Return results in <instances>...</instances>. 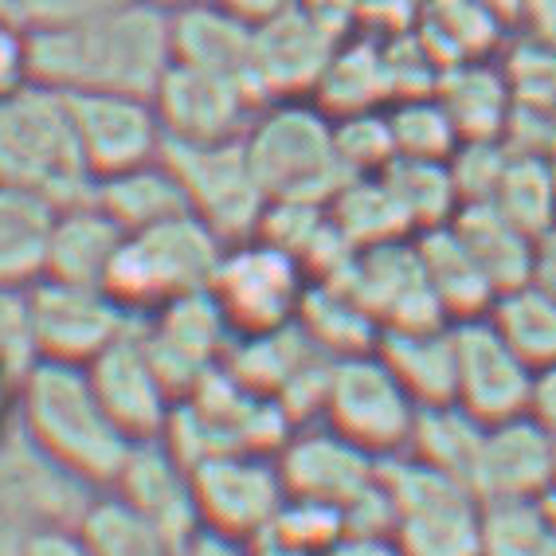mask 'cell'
<instances>
[{
    "instance_id": "cell-1",
    "label": "cell",
    "mask_w": 556,
    "mask_h": 556,
    "mask_svg": "<svg viewBox=\"0 0 556 556\" xmlns=\"http://www.w3.org/2000/svg\"><path fill=\"white\" fill-rule=\"evenodd\" d=\"M31 63L36 83L60 94L118 90L153 99L173 63L169 12L150 0H126L87 21L31 28Z\"/></svg>"
},
{
    "instance_id": "cell-2",
    "label": "cell",
    "mask_w": 556,
    "mask_h": 556,
    "mask_svg": "<svg viewBox=\"0 0 556 556\" xmlns=\"http://www.w3.org/2000/svg\"><path fill=\"white\" fill-rule=\"evenodd\" d=\"M16 431L87 486L106 490L134 439L114 424L87 365L36 361L16 388Z\"/></svg>"
},
{
    "instance_id": "cell-3",
    "label": "cell",
    "mask_w": 556,
    "mask_h": 556,
    "mask_svg": "<svg viewBox=\"0 0 556 556\" xmlns=\"http://www.w3.org/2000/svg\"><path fill=\"white\" fill-rule=\"evenodd\" d=\"M0 185L28 189L60 208L94 192L60 90L31 83L0 99Z\"/></svg>"
},
{
    "instance_id": "cell-4",
    "label": "cell",
    "mask_w": 556,
    "mask_h": 556,
    "mask_svg": "<svg viewBox=\"0 0 556 556\" xmlns=\"http://www.w3.org/2000/svg\"><path fill=\"white\" fill-rule=\"evenodd\" d=\"M267 200L329 204L349 180L333 141V118L314 99L263 102L243 134Z\"/></svg>"
},
{
    "instance_id": "cell-5",
    "label": "cell",
    "mask_w": 556,
    "mask_h": 556,
    "mask_svg": "<svg viewBox=\"0 0 556 556\" xmlns=\"http://www.w3.org/2000/svg\"><path fill=\"white\" fill-rule=\"evenodd\" d=\"M224 248L228 243L192 212L161 219L153 228L126 231L106 290L134 318H146L169 302L208 290Z\"/></svg>"
},
{
    "instance_id": "cell-6",
    "label": "cell",
    "mask_w": 556,
    "mask_h": 556,
    "mask_svg": "<svg viewBox=\"0 0 556 556\" xmlns=\"http://www.w3.org/2000/svg\"><path fill=\"white\" fill-rule=\"evenodd\" d=\"M380 482L404 556H482V502L463 478L400 451L380 463Z\"/></svg>"
},
{
    "instance_id": "cell-7",
    "label": "cell",
    "mask_w": 556,
    "mask_h": 556,
    "mask_svg": "<svg viewBox=\"0 0 556 556\" xmlns=\"http://www.w3.org/2000/svg\"><path fill=\"white\" fill-rule=\"evenodd\" d=\"M290 431L294 419L275 396L239 380L228 365H219L177 400L165 439L192 467L200 458L224 451H278Z\"/></svg>"
},
{
    "instance_id": "cell-8",
    "label": "cell",
    "mask_w": 556,
    "mask_h": 556,
    "mask_svg": "<svg viewBox=\"0 0 556 556\" xmlns=\"http://www.w3.org/2000/svg\"><path fill=\"white\" fill-rule=\"evenodd\" d=\"M416 416V396L392 372V365L380 357V349L333 357L318 419L338 435L353 439L368 455L392 458L407 447Z\"/></svg>"
},
{
    "instance_id": "cell-9",
    "label": "cell",
    "mask_w": 556,
    "mask_h": 556,
    "mask_svg": "<svg viewBox=\"0 0 556 556\" xmlns=\"http://www.w3.org/2000/svg\"><path fill=\"white\" fill-rule=\"evenodd\" d=\"M309 282L314 278L302 267V258L263 236H248L224 248L208 290L228 326L236 329V338H251L299 321Z\"/></svg>"
},
{
    "instance_id": "cell-10",
    "label": "cell",
    "mask_w": 556,
    "mask_h": 556,
    "mask_svg": "<svg viewBox=\"0 0 556 556\" xmlns=\"http://www.w3.org/2000/svg\"><path fill=\"white\" fill-rule=\"evenodd\" d=\"M94 494L99 490L12 431L0 443V556H21L48 526H79Z\"/></svg>"
},
{
    "instance_id": "cell-11",
    "label": "cell",
    "mask_w": 556,
    "mask_h": 556,
    "mask_svg": "<svg viewBox=\"0 0 556 556\" xmlns=\"http://www.w3.org/2000/svg\"><path fill=\"white\" fill-rule=\"evenodd\" d=\"M165 161L177 173L189 212L204 219L224 243L255 236L270 200L258 185L243 138L204 141V146L165 141Z\"/></svg>"
},
{
    "instance_id": "cell-12",
    "label": "cell",
    "mask_w": 556,
    "mask_h": 556,
    "mask_svg": "<svg viewBox=\"0 0 556 556\" xmlns=\"http://www.w3.org/2000/svg\"><path fill=\"white\" fill-rule=\"evenodd\" d=\"M200 529L251 541L287 506V482L275 451H224L192 463Z\"/></svg>"
},
{
    "instance_id": "cell-13",
    "label": "cell",
    "mask_w": 556,
    "mask_h": 556,
    "mask_svg": "<svg viewBox=\"0 0 556 556\" xmlns=\"http://www.w3.org/2000/svg\"><path fill=\"white\" fill-rule=\"evenodd\" d=\"M28 302L40 361L90 365L110 341H118L138 321L106 287H94V282L43 275L28 287Z\"/></svg>"
},
{
    "instance_id": "cell-14",
    "label": "cell",
    "mask_w": 556,
    "mask_h": 556,
    "mask_svg": "<svg viewBox=\"0 0 556 556\" xmlns=\"http://www.w3.org/2000/svg\"><path fill=\"white\" fill-rule=\"evenodd\" d=\"M71 110L75 141L87 161L94 185L114 173L138 169L165 153V129L150 94H118V90H75L63 94Z\"/></svg>"
},
{
    "instance_id": "cell-15",
    "label": "cell",
    "mask_w": 556,
    "mask_h": 556,
    "mask_svg": "<svg viewBox=\"0 0 556 556\" xmlns=\"http://www.w3.org/2000/svg\"><path fill=\"white\" fill-rule=\"evenodd\" d=\"M275 455L290 497L333 506L341 517L380 486V463L384 458L368 455L365 447L338 435L321 419L299 424Z\"/></svg>"
},
{
    "instance_id": "cell-16",
    "label": "cell",
    "mask_w": 556,
    "mask_h": 556,
    "mask_svg": "<svg viewBox=\"0 0 556 556\" xmlns=\"http://www.w3.org/2000/svg\"><path fill=\"white\" fill-rule=\"evenodd\" d=\"M153 106H157L165 141L204 146V141L243 138L263 99L243 79L169 63L165 79L153 90Z\"/></svg>"
},
{
    "instance_id": "cell-17",
    "label": "cell",
    "mask_w": 556,
    "mask_h": 556,
    "mask_svg": "<svg viewBox=\"0 0 556 556\" xmlns=\"http://www.w3.org/2000/svg\"><path fill=\"white\" fill-rule=\"evenodd\" d=\"M138 329L150 357L157 361L161 377L177 392V400L192 392L208 372H216L236 345V329L228 326L212 290H200V294L153 309V314L138 318Z\"/></svg>"
},
{
    "instance_id": "cell-18",
    "label": "cell",
    "mask_w": 556,
    "mask_h": 556,
    "mask_svg": "<svg viewBox=\"0 0 556 556\" xmlns=\"http://www.w3.org/2000/svg\"><path fill=\"white\" fill-rule=\"evenodd\" d=\"M455 326V404L467 407L482 424L526 416L533 396V368L517 357L494 321H451Z\"/></svg>"
},
{
    "instance_id": "cell-19",
    "label": "cell",
    "mask_w": 556,
    "mask_h": 556,
    "mask_svg": "<svg viewBox=\"0 0 556 556\" xmlns=\"http://www.w3.org/2000/svg\"><path fill=\"white\" fill-rule=\"evenodd\" d=\"M87 372L94 392L106 404V412L114 416V424L134 443L165 435L173 407H177V392L169 388V380L161 377L157 361L150 357L138 321L118 341H110L99 357L87 365Z\"/></svg>"
},
{
    "instance_id": "cell-20",
    "label": "cell",
    "mask_w": 556,
    "mask_h": 556,
    "mask_svg": "<svg viewBox=\"0 0 556 556\" xmlns=\"http://www.w3.org/2000/svg\"><path fill=\"white\" fill-rule=\"evenodd\" d=\"M341 40L345 36L314 21L302 4L287 16L255 28V36H251V83H255L258 99H314Z\"/></svg>"
},
{
    "instance_id": "cell-21",
    "label": "cell",
    "mask_w": 556,
    "mask_h": 556,
    "mask_svg": "<svg viewBox=\"0 0 556 556\" xmlns=\"http://www.w3.org/2000/svg\"><path fill=\"white\" fill-rule=\"evenodd\" d=\"M470 490L478 502H533L553 490V431L533 416L486 424L478 447Z\"/></svg>"
},
{
    "instance_id": "cell-22",
    "label": "cell",
    "mask_w": 556,
    "mask_h": 556,
    "mask_svg": "<svg viewBox=\"0 0 556 556\" xmlns=\"http://www.w3.org/2000/svg\"><path fill=\"white\" fill-rule=\"evenodd\" d=\"M106 490L126 497L129 506L157 521L165 533H173L185 545L200 529L197 514V490H192V467L177 451L169 447V439H141L134 443Z\"/></svg>"
},
{
    "instance_id": "cell-23",
    "label": "cell",
    "mask_w": 556,
    "mask_h": 556,
    "mask_svg": "<svg viewBox=\"0 0 556 556\" xmlns=\"http://www.w3.org/2000/svg\"><path fill=\"white\" fill-rule=\"evenodd\" d=\"M122 239H126V231L102 212L94 192L75 200V204H63V208L55 212V228H51L48 275L67 278V282H94V287H106Z\"/></svg>"
},
{
    "instance_id": "cell-24",
    "label": "cell",
    "mask_w": 556,
    "mask_h": 556,
    "mask_svg": "<svg viewBox=\"0 0 556 556\" xmlns=\"http://www.w3.org/2000/svg\"><path fill=\"white\" fill-rule=\"evenodd\" d=\"M173 28V63L200 71H216L228 79L251 83V36L248 24H239L231 12H224L216 0H200L189 9L169 12ZM258 94V90H255Z\"/></svg>"
},
{
    "instance_id": "cell-25",
    "label": "cell",
    "mask_w": 556,
    "mask_h": 556,
    "mask_svg": "<svg viewBox=\"0 0 556 556\" xmlns=\"http://www.w3.org/2000/svg\"><path fill=\"white\" fill-rule=\"evenodd\" d=\"M416 251L431 294H435L439 309L447 314V321H467L490 314V306L497 299L494 282L486 278V270L478 267V258L470 255V248L458 239V231L451 224L419 231Z\"/></svg>"
},
{
    "instance_id": "cell-26",
    "label": "cell",
    "mask_w": 556,
    "mask_h": 556,
    "mask_svg": "<svg viewBox=\"0 0 556 556\" xmlns=\"http://www.w3.org/2000/svg\"><path fill=\"white\" fill-rule=\"evenodd\" d=\"M314 102L329 118L345 114H365V110H384L392 102V75H388L384 36L372 31H353L338 43L326 75H321Z\"/></svg>"
},
{
    "instance_id": "cell-27",
    "label": "cell",
    "mask_w": 556,
    "mask_h": 556,
    "mask_svg": "<svg viewBox=\"0 0 556 556\" xmlns=\"http://www.w3.org/2000/svg\"><path fill=\"white\" fill-rule=\"evenodd\" d=\"M377 349L419 407L455 400V326L451 321L384 329Z\"/></svg>"
},
{
    "instance_id": "cell-28",
    "label": "cell",
    "mask_w": 556,
    "mask_h": 556,
    "mask_svg": "<svg viewBox=\"0 0 556 556\" xmlns=\"http://www.w3.org/2000/svg\"><path fill=\"white\" fill-rule=\"evenodd\" d=\"M451 228L478 258V267L486 270L497 294L529 282V275H533V236L521 224H514L494 200H467L455 212Z\"/></svg>"
},
{
    "instance_id": "cell-29",
    "label": "cell",
    "mask_w": 556,
    "mask_h": 556,
    "mask_svg": "<svg viewBox=\"0 0 556 556\" xmlns=\"http://www.w3.org/2000/svg\"><path fill=\"white\" fill-rule=\"evenodd\" d=\"M60 204L0 185V287H31L48 275L51 228Z\"/></svg>"
},
{
    "instance_id": "cell-30",
    "label": "cell",
    "mask_w": 556,
    "mask_h": 556,
    "mask_svg": "<svg viewBox=\"0 0 556 556\" xmlns=\"http://www.w3.org/2000/svg\"><path fill=\"white\" fill-rule=\"evenodd\" d=\"M94 200H99L102 212H106L122 231L153 228L161 219H173L189 212V200L180 192V180H177V173L169 169L165 153H161L157 161L138 165V169L114 173V177L99 180V185H94Z\"/></svg>"
},
{
    "instance_id": "cell-31",
    "label": "cell",
    "mask_w": 556,
    "mask_h": 556,
    "mask_svg": "<svg viewBox=\"0 0 556 556\" xmlns=\"http://www.w3.org/2000/svg\"><path fill=\"white\" fill-rule=\"evenodd\" d=\"M79 533L94 556H180V541L173 533L134 509L114 490H99L79 517Z\"/></svg>"
},
{
    "instance_id": "cell-32",
    "label": "cell",
    "mask_w": 556,
    "mask_h": 556,
    "mask_svg": "<svg viewBox=\"0 0 556 556\" xmlns=\"http://www.w3.org/2000/svg\"><path fill=\"white\" fill-rule=\"evenodd\" d=\"M329 216H333L341 239L353 251L416 236L404 208H400L396 192L388 189L384 173H377V177H349L329 200Z\"/></svg>"
},
{
    "instance_id": "cell-33",
    "label": "cell",
    "mask_w": 556,
    "mask_h": 556,
    "mask_svg": "<svg viewBox=\"0 0 556 556\" xmlns=\"http://www.w3.org/2000/svg\"><path fill=\"white\" fill-rule=\"evenodd\" d=\"M533 372L556 365V294L536 282L502 290L486 314Z\"/></svg>"
},
{
    "instance_id": "cell-34",
    "label": "cell",
    "mask_w": 556,
    "mask_h": 556,
    "mask_svg": "<svg viewBox=\"0 0 556 556\" xmlns=\"http://www.w3.org/2000/svg\"><path fill=\"white\" fill-rule=\"evenodd\" d=\"M482 435H486V424L451 400V404L419 407L416 428H412V439H407L404 451L431 463V467L447 470V475L463 478L470 486V470H475Z\"/></svg>"
},
{
    "instance_id": "cell-35",
    "label": "cell",
    "mask_w": 556,
    "mask_h": 556,
    "mask_svg": "<svg viewBox=\"0 0 556 556\" xmlns=\"http://www.w3.org/2000/svg\"><path fill=\"white\" fill-rule=\"evenodd\" d=\"M388 189L396 192L412 231H428L439 224H451L455 212L463 208V192L455 185L451 161H419V157H396L384 169Z\"/></svg>"
},
{
    "instance_id": "cell-36",
    "label": "cell",
    "mask_w": 556,
    "mask_h": 556,
    "mask_svg": "<svg viewBox=\"0 0 556 556\" xmlns=\"http://www.w3.org/2000/svg\"><path fill=\"white\" fill-rule=\"evenodd\" d=\"M435 94L451 110L463 141H494L502 126V110H506V90L497 87L490 75V63H455L443 71Z\"/></svg>"
},
{
    "instance_id": "cell-37",
    "label": "cell",
    "mask_w": 556,
    "mask_h": 556,
    "mask_svg": "<svg viewBox=\"0 0 556 556\" xmlns=\"http://www.w3.org/2000/svg\"><path fill=\"white\" fill-rule=\"evenodd\" d=\"M388 126L396 138V157L419 161H451L463 146L451 110L443 106L435 90L431 94H412V99L388 102Z\"/></svg>"
},
{
    "instance_id": "cell-38",
    "label": "cell",
    "mask_w": 556,
    "mask_h": 556,
    "mask_svg": "<svg viewBox=\"0 0 556 556\" xmlns=\"http://www.w3.org/2000/svg\"><path fill=\"white\" fill-rule=\"evenodd\" d=\"M482 556H556L545 502H482Z\"/></svg>"
},
{
    "instance_id": "cell-39",
    "label": "cell",
    "mask_w": 556,
    "mask_h": 556,
    "mask_svg": "<svg viewBox=\"0 0 556 556\" xmlns=\"http://www.w3.org/2000/svg\"><path fill=\"white\" fill-rule=\"evenodd\" d=\"M497 208L506 212L514 224L536 236L548 224H556V177L533 157L506 161V169L497 177V189L490 197Z\"/></svg>"
},
{
    "instance_id": "cell-40",
    "label": "cell",
    "mask_w": 556,
    "mask_h": 556,
    "mask_svg": "<svg viewBox=\"0 0 556 556\" xmlns=\"http://www.w3.org/2000/svg\"><path fill=\"white\" fill-rule=\"evenodd\" d=\"M333 141L349 177H377L396 161V138L388 126V110H365L333 118Z\"/></svg>"
},
{
    "instance_id": "cell-41",
    "label": "cell",
    "mask_w": 556,
    "mask_h": 556,
    "mask_svg": "<svg viewBox=\"0 0 556 556\" xmlns=\"http://www.w3.org/2000/svg\"><path fill=\"white\" fill-rule=\"evenodd\" d=\"M40 361L36 353V329H31L28 287H0V365L12 377H24Z\"/></svg>"
},
{
    "instance_id": "cell-42",
    "label": "cell",
    "mask_w": 556,
    "mask_h": 556,
    "mask_svg": "<svg viewBox=\"0 0 556 556\" xmlns=\"http://www.w3.org/2000/svg\"><path fill=\"white\" fill-rule=\"evenodd\" d=\"M36 83V63H31V28L16 21L9 9H0V99Z\"/></svg>"
},
{
    "instance_id": "cell-43",
    "label": "cell",
    "mask_w": 556,
    "mask_h": 556,
    "mask_svg": "<svg viewBox=\"0 0 556 556\" xmlns=\"http://www.w3.org/2000/svg\"><path fill=\"white\" fill-rule=\"evenodd\" d=\"M118 4L126 0H0V9H9L28 28H60V24L87 21L94 12L118 9Z\"/></svg>"
},
{
    "instance_id": "cell-44",
    "label": "cell",
    "mask_w": 556,
    "mask_h": 556,
    "mask_svg": "<svg viewBox=\"0 0 556 556\" xmlns=\"http://www.w3.org/2000/svg\"><path fill=\"white\" fill-rule=\"evenodd\" d=\"M428 0H361V24L357 31H372V36H400L412 31L424 16Z\"/></svg>"
},
{
    "instance_id": "cell-45",
    "label": "cell",
    "mask_w": 556,
    "mask_h": 556,
    "mask_svg": "<svg viewBox=\"0 0 556 556\" xmlns=\"http://www.w3.org/2000/svg\"><path fill=\"white\" fill-rule=\"evenodd\" d=\"M21 556H94L83 541L79 526H48L31 536Z\"/></svg>"
},
{
    "instance_id": "cell-46",
    "label": "cell",
    "mask_w": 556,
    "mask_h": 556,
    "mask_svg": "<svg viewBox=\"0 0 556 556\" xmlns=\"http://www.w3.org/2000/svg\"><path fill=\"white\" fill-rule=\"evenodd\" d=\"M216 4L224 12H231V16H236L239 24H248L251 31L299 9V0H216Z\"/></svg>"
},
{
    "instance_id": "cell-47",
    "label": "cell",
    "mask_w": 556,
    "mask_h": 556,
    "mask_svg": "<svg viewBox=\"0 0 556 556\" xmlns=\"http://www.w3.org/2000/svg\"><path fill=\"white\" fill-rule=\"evenodd\" d=\"M326 556H404V548L396 545L392 533H353V529H345Z\"/></svg>"
},
{
    "instance_id": "cell-48",
    "label": "cell",
    "mask_w": 556,
    "mask_h": 556,
    "mask_svg": "<svg viewBox=\"0 0 556 556\" xmlns=\"http://www.w3.org/2000/svg\"><path fill=\"white\" fill-rule=\"evenodd\" d=\"M529 416L545 431L556 435V365L541 368L533 377V396H529Z\"/></svg>"
},
{
    "instance_id": "cell-49",
    "label": "cell",
    "mask_w": 556,
    "mask_h": 556,
    "mask_svg": "<svg viewBox=\"0 0 556 556\" xmlns=\"http://www.w3.org/2000/svg\"><path fill=\"white\" fill-rule=\"evenodd\" d=\"M180 556H251L248 541H239V536H224V533H212V529H197V533L185 541Z\"/></svg>"
},
{
    "instance_id": "cell-50",
    "label": "cell",
    "mask_w": 556,
    "mask_h": 556,
    "mask_svg": "<svg viewBox=\"0 0 556 556\" xmlns=\"http://www.w3.org/2000/svg\"><path fill=\"white\" fill-rule=\"evenodd\" d=\"M529 282L556 294V224L533 236V275H529Z\"/></svg>"
},
{
    "instance_id": "cell-51",
    "label": "cell",
    "mask_w": 556,
    "mask_h": 556,
    "mask_svg": "<svg viewBox=\"0 0 556 556\" xmlns=\"http://www.w3.org/2000/svg\"><path fill=\"white\" fill-rule=\"evenodd\" d=\"M16 388H21V377H12L9 368L0 365V443L16 431Z\"/></svg>"
},
{
    "instance_id": "cell-52",
    "label": "cell",
    "mask_w": 556,
    "mask_h": 556,
    "mask_svg": "<svg viewBox=\"0 0 556 556\" xmlns=\"http://www.w3.org/2000/svg\"><path fill=\"white\" fill-rule=\"evenodd\" d=\"M251 556H314L309 548H299L294 541H287V536H278L275 529H263L258 536H251Z\"/></svg>"
},
{
    "instance_id": "cell-53",
    "label": "cell",
    "mask_w": 556,
    "mask_h": 556,
    "mask_svg": "<svg viewBox=\"0 0 556 556\" xmlns=\"http://www.w3.org/2000/svg\"><path fill=\"white\" fill-rule=\"evenodd\" d=\"M486 12H494L497 21L506 24V21H514V16H521L526 12V0H478Z\"/></svg>"
},
{
    "instance_id": "cell-54",
    "label": "cell",
    "mask_w": 556,
    "mask_h": 556,
    "mask_svg": "<svg viewBox=\"0 0 556 556\" xmlns=\"http://www.w3.org/2000/svg\"><path fill=\"white\" fill-rule=\"evenodd\" d=\"M150 4H157L165 12H177V9H189V4H200V0H150Z\"/></svg>"
},
{
    "instance_id": "cell-55",
    "label": "cell",
    "mask_w": 556,
    "mask_h": 556,
    "mask_svg": "<svg viewBox=\"0 0 556 556\" xmlns=\"http://www.w3.org/2000/svg\"><path fill=\"white\" fill-rule=\"evenodd\" d=\"M541 502H545L548 517H553V526H556V490H548V494H545V497H541Z\"/></svg>"
},
{
    "instance_id": "cell-56",
    "label": "cell",
    "mask_w": 556,
    "mask_h": 556,
    "mask_svg": "<svg viewBox=\"0 0 556 556\" xmlns=\"http://www.w3.org/2000/svg\"><path fill=\"white\" fill-rule=\"evenodd\" d=\"M553 490H556V435H553Z\"/></svg>"
}]
</instances>
